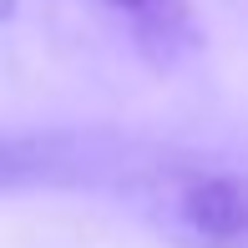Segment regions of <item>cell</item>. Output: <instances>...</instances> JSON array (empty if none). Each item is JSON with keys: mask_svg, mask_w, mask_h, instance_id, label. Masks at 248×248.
I'll return each instance as SVG.
<instances>
[{"mask_svg": "<svg viewBox=\"0 0 248 248\" xmlns=\"http://www.w3.org/2000/svg\"><path fill=\"white\" fill-rule=\"evenodd\" d=\"M127 147L92 132H20L0 137V187H86L122 177Z\"/></svg>", "mask_w": 248, "mask_h": 248, "instance_id": "cell-1", "label": "cell"}, {"mask_svg": "<svg viewBox=\"0 0 248 248\" xmlns=\"http://www.w3.org/2000/svg\"><path fill=\"white\" fill-rule=\"evenodd\" d=\"M167 218L193 243L248 248V172H208L177 183L167 193Z\"/></svg>", "mask_w": 248, "mask_h": 248, "instance_id": "cell-2", "label": "cell"}, {"mask_svg": "<svg viewBox=\"0 0 248 248\" xmlns=\"http://www.w3.org/2000/svg\"><path fill=\"white\" fill-rule=\"evenodd\" d=\"M101 5L127 26V36L142 46L147 61H183L202 41L193 0H101Z\"/></svg>", "mask_w": 248, "mask_h": 248, "instance_id": "cell-3", "label": "cell"}]
</instances>
